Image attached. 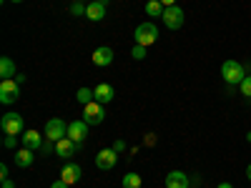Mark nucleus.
<instances>
[{
	"label": "nucleus",
	"mask_w": 251,
	"mask_h": 188,
	"mask_svg": "<svg viewBox=\"0 0 251 188\" xmlns=\"http://www.w3.org/2000/svg\"><path fill=\"white\" fill-rule=\"evenodd\" d=\"M0 75H3V80H5V78H15V63H13L8 55L0 58Z\"/></svg>",
	"instance_id": "obj_19"
},
{
	"label": "nucleus",
	"mask_w": 251,
	"mask_h": 188,
	"mask_svg": "<svg viewBox=\"0 0 251 188\" xmlns=\"http://www.w3.org/2000/svg\"><path fill=\"white\" fill-rule=\"evenodd\" d=\"M86 18H88V20H93V23H98V20H103V18H106V5H103L100 0H96V3H91V5L86 8Z\"/></svg>",
	"instance_id": "obj_16"
},
{
	"label": "nucleus",
	"mask_w": 251,
	"mask_h": 188,
	"mask_svg": "<svg viewBox=\"0 0 251 188\" xmlns=\"http://www.w3.org/2000/svg\"><path fill=\"white\" fill-rule=\"evenodd\" d=\"M71 13H73V15H86V8H83V5L78 3V0H75L73 8H71Z\"/></svg>",
	"instance_id": "obj_24"
},
{
	"label": "nucleus",
	"mask_w": 251,
	"mask_h": 188,
	"mask_svg": "<svg viewBox=\"0 0 251 188\" xmlns=\"http://www.w3.org/2000/svg\"><path fill=\"white\" fill-rule=\"evenodd\" d=\"M163 23L169 30H178L183 25V10L178 5H171V8H166L163 10Z\"/></svg>",
	"instance_id": "obj_7"
},
{
	"label": "nucleus",
	"mask_w": 251,
	"mask_h": 188,
	"mask_svg": "<svg viewBox=\"0 0 251 188\" xmlns=\"http://www.w3.org/2000/svg\"><path fill=\"white\" fill-rule=\"evenodd\" d=\"M20 141H23V148H30V151H40V145H43V136L38 131H25L20 136Z\"/></svg>",
	"instance_id": "obj_13"
},
{
	"label": "nucleus",
	"mask_w": 251,
	"mask_h": 188,
	"mask_svg": "<svg viewBox=\"0 0 251 188\" xmlns=\"http://www.w3.org/2000/svg\"><path fill=\"white\" fill-rule=\"evenodd\" d=\"M188 183H191V178L183 171H171L166 176V188H188Z\"/></svg>",
	"instance_id": "obj_12"
},
{
	"label": "nucleus",
	"mask_w": 251,
	"mask_h": 188,
	"mask_svg": "<svg viewBox=\"0 0 251 188\" xmlns=\"http://www.w3.org/2000/svg\"><path fill=\"white\" fill-rule=\"evenodd\" d=\"M216 188H234V186H231V183H219Z\"/></svg>",
	"instance_id": "obj_31"
},
{
	"label": "nucleus",
	"mask_w": 251,
	"mask_h": 188,
	"mask_svg": "<svg viewBox=\"0 0 251 188\" xmlns=\"http://www.w3.org/2000/svg\"><path fill=\"white\" fill-rule=\"evenodd\" d=\"M50 188H68V183H66V181H63V178H58V181H55V183H53Z\"/></svg>",
	"instance_id": "obj_26"
},
{
	"label": "nucleus",
	"mask_w": 251,
	"mask_h": 188,
	"mask_svg": "<svg viewBox=\"0 0 251 188\" xmlns=\"http://www.w3.org/2000/svg\"><path fill=\"white\" fill-rule=\"evenodd\" d=\"M86 136H88V123L86 120H71L68 123V138L71 141H75L78 145L86 141Z\"/></svg>",
	"instance_id": "obj_9"
},
{
	"label": "nucleus",
	"mask_w": 251,
	"mask_h": 188,
	"mask_svg": "<svg viewBox=\"0 0 251 188\" xmlns=\"http://www.w3.org/2000/svg\"><path fill=\"white\" fill-rule=\"evenodd\" d=\"M141 176L138 173H126L123 176V188H141Z\"/></svg>",
	"instance_id": "obj_21"
},
{
	"label": "nucleus",
	"mask_w": 251,
	"mask_h": 188,
	"mask_svg": "<svg viewBox=\"0 0 251 188\" xmlns=\"http://www.w3.org/2000/svg\"><path fill=\"white\" fill-rule=\"evenodd\" d=\"M221 75H224V80H226V83H231V86H239V83L246 78L244 66H241V63H236V60H224V66H221Z\"/></svg>",
	"instance_id": "obj_3"
},
{
	"label": "nucleus",
	"mask_w": 251,
	"mask_h": 188,
	"mask_svg": "<svg viewBox=\"0 0 251 188\" xmlns=\"http://www.w3.org/2000/svg\"><path fill=\"white\" fill-rule=\"evenodd\" d=\"M33 161H35V151H30V148L15 151V165H20V168H28V165H33Z\"/></svg>",
	"instance_id": "obj_17"
},
{
	"label": "nucleus",
	"mask_w": 251,
	"mask_h": 188,
	"mask_svg": "<svg viewBox=\"0 0 251 188\" xmlns=\"http://www.w3.org/2000/svg\"><path fill=\"white\" fill-rule=\"evenodd\" d=\"M93 93H96V100H98V103H103V106H106V103H111V100H113V95H116V91H113L111 83H98Z\"/></svg>",
	"instance_id": "obj_14"
},
{
	"label": "nucleus",
	"mask_w": 251,
	"mask_h": 188,
	"mask_svg": "<svg viewBox=\"0 0 251 188\" xmlns=\"http://www.w3.org/2000/svg\"><path fill=\"white\" fill-rule=\"evenodd\" d=\"M163 10H166V5L161 0H149V3H146V15L149 18H163Z\"/></svg>",
	"instance_id": "obj_18"
},
{
	"label": "nucleus",
	"mask_w": 251,
	"mask_h": 188,
	"mask_svg": "<svg viewBox=\"0 0 251 188\" xmlns=\"http://www.w3.org/2000/svg\"><path fill=\"white\" fill-rule=\"evenodd\" d=\"M13 3H23V0H13Z\"/></svg>",
	"instance_id": "obj_33"
},
{
	"label": "nucleus",
	"mask_w": 251,
	"mask_h": 188,
	"mask_svg": "<svg viewBox=\"0 0 251 188\" xmlns=\"http://www.w3.org/2000/svg\"><path fill=\"white\" fill-rule=\"evenodd\" d=\"M18 98H20L18 80H15V78H5V80H0V103L10 106V103H15Z\"/></svg>",
	"instance_id": "obj_4"
},
{
	"label": "nucleus",
	"mask_w": 251,
	"mask_h": 188,
	"mask_svg": "<svg viewBox=\"0 0 251 188\" xmlns=\"http://www.w3.org/2000/svg\"><path fill=\"white\" fill-rule=\"evenodd\" d=\"M75 100L80 103V106H88V103L96 100V93H93L91 88H80V91L75 93Z\"/></svg>",
	"instance_id": "obj_20"
},
{
	"label": "nucleus",
	"mask_w": 251,
	"mask_h": 188,
	"mask_svg": "<svg viewBox=\"0 0 251 188\" xmlns=\"http://www.w3.org/2000/svg\"><path fill=\"white\" fill-rule=\"evenodd\" d=\"M113 58H116V53H113V48H108V46L96 48V53H93V63H96L98 68H106V66H111Z\"/></svg>",
	"instance_id": "obj_11"
},
{
	"label": "nucleus",
	"mask_w": 251,
	"mask_h": 188,
	"mask_svg": "<svg viewBox=\"0 0 251 188\" xmlns=\"http://www.w3.org/2000/svg\"><path fill=\"white\" fill-rule=\"evenodd\" d=\"M161 3H163L166 8H171V5H176V0H161Z\"/></svg>",
	"instance_id": "obj_30"
},
{
	"label": "nucleus",
	"mask_w": 251,
	"mask_h": 188,
	"mask_svg": "<svg viewBox=\"0 0 251 188\" xmlns=\"http://www.w3.org/2000/svg\"><path fill=\"white\" fill-rule=\"evenodd\" d=\"M123 148H126V143H123V141H116V143H113V151H118V153H121Z\"/></svg>",
	"instance_id": "obj_27"
},
{
	"label": "nucleus",
	"mask_w": 251,
	"mask_h": 188,
	"mask_svg": "<svg viewBox=\"0 0 251 188\" xmlns=\"http://www.w3.org/2000/svg\"><path fill=\"white\" fill-rule=\"evenodd\" d=\"M158 40V28H156V23H151V20H146V23H141V25H136V43L138 46H153Z\"/></svg>",
	"instance_id": "obj_2"
},
{
	"label": "nucleus",
	"mask_w": 251,
	"mask_h": 188,
	"mask_svg": "<svg viewBox=\"0 0 251 188\" xmlns=\"http://www.w3.org/2000/svg\"><path fill=\"white\" fill-rule=\"evenodd\" d=\"M68 136V123L66 120H60V118H50L46 123V138L48 141H60V138H66Z\"/></svg>",
	"instance_id": "obj_6"
},
{
	"label": "nucleus",
	"mask_w": 251,
	"mask_h": 188,
	"mask_svg": "<svg viewBox=\"0 0 251 188\" xmlns=\"http://www.w3.org/2000/svg\"><path fill=\"white\" fill-rule=\"evenodd\" d=\"M116 163H118V151H113V148H103V151H98V156H96V165L100 171H111V168H116Z\"/></svg>",
	"instance_id": "obj_8"
},
{
	"label": "nucleus",
	"mask_w": 251,
	"mask_h": 188,
	"mask_svg": "<svg viewBox=\"0 0 251 188\" xmlns=\"http://www.w3.org/2000/svg\"><path fill=\"white\" fill-rule=\"evenodd\" d=\"M103 118H106V111H103V103L93 100L88 103V106H83V120H86L88 125H100Z\"/></svg>",
	"instance_id": "obj_5"
},
{
	"label": "nucleus",
	"mask_w": 251,
	"mask_h": 188,
	"mask_svg": "<svg viewBox=\"0 0 251 188\" xmlns=\"http://www.w3.org/2000/svg\"><path fill=\"white\" fill-rule=\"evenodd\" d=\"M3 188H15V183L10 178H3Z\"/></svg>",
	"instance_id": "obj_28"
},
{
	"label": "nucleus",
	"mask_w": 251,
	"mask_h": 188,
	"mask_svg": "<svg viewBox=\"0 0 251 188\" xmlns=\"http://www.w3.org/2000/svg\"><path fill=\"white\" fill-rule=\"evenodd\" d=\"M15 138H18V136H5L3 145H5V148H13V145H15Z\"/></svg>",
	"instance_id": "obj_25"
},
{
	"label": "nucleus",
	"mask_w": 251,
	"mask_h": 188,
	"mask_svg": "<svg viewBox=\"0 0 251 188\" xmlns=\"http://www.w3.org/2000/svg\"><path fill=\"white\" fill-rule=\"evenodd\" d=\"M0 131H3L5 136H23V133H25V120H23V116L5 113L3 118H0Z\"/></svg>",
	"instance_id": "obj_1"
},
{
	"label": "nucleus",
	"mask_w": 251,
	"mask_h": 188,
	"mask_svg": "<svg viewBox=\"0 0 251 188\" xmlns=\"http://www.w3.org/2000/svg\"><path fill=\"white\" fill-rule=\"evenodd\" d=\"M239 91H241L244 98H251V75H246V78L239 83Z\"/></svg>",
	"instance_id": "obj_22"
},
{
	"label": "nucleus",
	"mask_w": 251,
	"mask_h": 188,
	"mask_svg": "<svg viewBox=\"0 0 251 188\" xmlns=\"http://www.w3.org/2000/svg\"><path fill=\"white\" fill-rule=\"evenodd\" d=\"M246 178L251 181V163H249V168H246Z\"/></svg>",
	"instance_id": "obj_32"
},
{
	"label": "nucleus",
	"mask_w": 251,
	"mask_h": 188,
	"mask_svg": "<svg viewBox=\"0 0 251 188\" xmlns=\"http://www.w3.org/2000/svg\"><path fill=\"white\" fill-rule=\"evenodd\" d=\"M0 176H3V178H8V165H5V163L0 165Z\"/></svg>",
	"instance_id": "obj_29"
},
{
	"label": "nucleus",
	"mask_w": 251,
	"mask_h": 188,
	"mask_svg": "<svg viewBox=\"0 0 251 188\" xmlns=\"http://www.w3.org/2000/svg\"><path fill=\"white\" fill-rule=\"evenodd\" d=\"M78 3H80V0H78Z\"/></svg>",
	"instance_id": "obj_34"
},
{
	"label": "nucleus",
	"mask_w": 251,
	"mask_h": 188,
	"mask_svg": "<svg viewBox=\"0 0 251 188\" xmlns=\"http://www.w3.org/2000/svg\"><path fill=\"white\" fill-rule=\"evenodd\" d=\"M131 55H133L136 60H143V58H146V46H138V43H136L133 50H131Z\"/></svg>",
	"instance_id": "obj_23"
},
{
	"label": "nucleus",
	"mask_w": 251,
	"mask_h": 188,
	"mask_svg": "<svg viewBox=\"0 0 251 188\" xmlns=\"http://www.w3.org/2000/svg\"><path fill=\"white\" fill-rule=\"evenodd\" d=\"M75 148H78V143L71 141L68 136H66V138H60V141H55V156L63 158V161H68V158L75 153Z\"/></svg>",
	"instance_id": "obj_10"
},
{
	"label": "nucleus",
	"mask_w": 251,
	"mask_h": 188,
	"mask_svg": "<svg viewBox=\"0 0 251 188\" xmlns=\"http://www.w3.org/2000/svg\"><path fill=\"white\" fill-rule=\"evenodd\" d=\"M60 178L66 181L68 186H71V183H78V181H80V165L66 163V165H63V171H60Z\"/></svg>",
	"instance_id": "obj_15"
}]
</instances>
